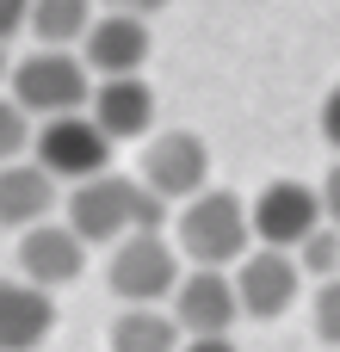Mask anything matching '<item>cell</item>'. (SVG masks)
Masks as SVG:
<instances>
[{
	"label": "cell",
	"instance_id": "603a6c76",
	"mask_svg": "<svg viewBox=\"0 0 340 352\" xmlns=\"http://www.w3.org/2000/svg\"><path fill=\"white\" fill-rule=\"evenodd\" d=\"M180 352H235V340H229V334H186Z\"/></svg>",
	"mask_w": 340,
	"mask_h": 352
},
{
	"label": "cell",
	"instance_id": "52a82bcc",
	"mask_svg": "<svg viewBox=\"0 0 340 352\" xmlns=\"http://www.w3.org/2000/svg\"><path fill=\"white\" fill-rule=\"evenodd\" d=\"M142 186L161 192L167 204L198 198V192L211 186V148H204V136H192V130H161V136H149Z\"/></svg>",
	"mask_w": 340,
	"mask_h": 352
},
{
	"label": "cell",
	"instance_id": "cb8c5ba5",
	"mask_svg": "<svg viewBox=\"0 0 340 352\" xmlns=\"http://www.w3.org/2000/svg\"><path fill=\"white\" fill-rule=\"evenodd\" d=\"M105 12H136V19H149V12H161L167 0H99Z\"/></svg>",
	"mask_w": 340,
	"mask_h": 352
},
{
	"label": "cell",
	"instance_id": "e0dca14e",
	"mask_svg": "<svg viewBox=\"0 0 340 352\" xmlns=\"http://www.w3.org/2000/svg\"><path fill=\"white\" fill-rule=\"evenodd\" d=\"M291 254H297L304 278H334V272H340V229H334V223L310 229V235H304V241H297Z\"/></svg>",
	"mask_w": 340,
	"mask_h": 352
},
{
	"label": "cell",
	"instance_id": "ffe728a7",
	"mask_svg": "<svg viewBox=\"0 0 340 352\" xmlns=\"http://www.w3.org/2000/svg\"><path fill=\"white\" fill-rule=\"evenodd\" d=\"M322 217L340 229V161L328 167V179H322Z\"/></svg>",
	"mask_w": 340,
	"mask_h": 352
},
{
	"label": "cell",
	"instance_id": "ba28073f",
	"mask_svg": "<svg viewBox=\"0 0 340 352\" xmlns=\"http://www.w3.org/2000/svg\"><path fill=\"white\" fill-rule=\"evenodd\" d=\"M248 223H254V241L260 248H297L310 229H322V192L304 186V179H273L254 204H248Z\"/></svg>",
	"mask_w": 340,
	"mask_h": 352
},
{
	"label": "cell",
	"instance_id": "9c48e42d",
	"mask_svg": "<svg viewBox=\"0 0 340 352\" xmlns=\"http://www.w3.org/2000/svg\"><path fill=\"white\" fill-rule=\"evenodd\" d=\"M235 316H242V303H235V278L223 266L180 272V285H173V322H180V334H229Z\"/></svg>",
	"mask_w": 340,
	"mask_h": 352
},
{
	"label": "cell",
	"instance_id": "d4e9b609",
	"mask_svg": "<svg viewBox=\"0 0 340 352\" xmlns=\"http://www.w3.org/2000/svg\"><path fill=\"white\" fill-rule=\"evenodd\" d=\"M6 68H12V62H6V43H0V80H6Z\"/></svg>",
	"mask_w": 340,
	"mask_h": 352
},
{
	"label": "cell",
	"instance_id": "7a4b0ae2",
	"mask_svg": "<svg viewBox=\"0 0 340 352\" xmlns=\"http://www.w3.org/2000/svg\"><path fill=\"white\" fill-rule=\"evenodd\" d=\"M180 254L192 266H235L248 248H254V223H248V204L235 192H217L204 186L198 198L180 204V229H173Z\"/></svg>",
	"mask_w": 340,
	"mask_h": 352
},
{
	"label": "cell",
	"instance_id": "3957f363",
	"mask_svg": "<svg viewBox=\"0 0 340 352\" xmlns=\"http://www.w3.org/2000/svg\"><path fill=\"white\" fill-rule=\"evenodd\" d=\"M6 87H12V99H19L31 118L81 111V105H87V62H81L74 50L37 43L25 62H12V68H6Z\"/></svg>",
	"mask_w": 340,
	"mask_h": 352
},
{
	"label": "cell",
	"instance_id": "ac0fdd59",
	"mask_svg": "<svg viewBox=\"0 0 340 352\" xmlns=\"http://www.w3.org/2000/svg\"><path fill=\"white\" fill-rule=\"evenodd\" d=\"M31 136H37V118L6 93V99H0V167H6V161H19V155L31 148Z\"/></svg>",
	"mask_w": 340,
	"mask_h": 352
},
{
	"label": "cell",
	"instance_id": "9a60e30c",
	"mask_svg": "<svg viewBox=\"0 0 340 352\" xmlns=\"http://www.w3.org/2000/svg\"><path fill=\"white\" fill-rule=\"evenodd\" d=\"M111 352H180V322H173V309L124 303V316L111 322Z\"/></svg>",
	"mask_w": 340,
	"mask_h": 352
},
{
	"label": "cell",
	"instance_id": "6da1fadb",
	"mask_svg": "<svg viewBox=\"0 0 340 352\" xmlns=\"http://www.w3.org/2000/svg\"><path fill=\"white\" fill-rule=\"evenodd\" d=\"M62 223L93 248V241H118L130 229H161L167 223V198L149 192L142 179L105 167L93 179H74V192L62 198Z\"/></svg>",
	"mask_w": 340,
	"mask_h": 352
},
{
	"label": "cell",
	"instance_id": "5b68a950",
	"mask_svg": "<svg viewBox=\"0 0 340 352\" xmlns=\"http://www.w3.org/2000/svg\"><path fill=\"white\" fill-rule=\"evenodd\" d=\"M31 148H37V167H50L56 179H93V173H105L111 167V136L93 124V111L81 105V111H56V118H37V136H31Z\"/></svg>",
	"mask_w": 340,
	"mask_h": 352
},
{
	"label": "cell",
	"instance_id": "4fadbf2b",
	"mask_svg": "<svg viewBox=\"0 0 340 352\" xmlns=\"http://www.w3.org/2000/svg\"><path fill=\"white\" fill-rule=\"evenodd\" d=\"M56 334V297L31 278H0V352H37Z\"/></svg>",
	"mask_w": 340,
	"mask_h": 352
},
{
	"label": "cell",
	"instance_id": "7402d4cb",
	"mask_svg": "<svg viewBox=\"0 0 340 352\" xmlns=\"http://www.w3.org/2000/svg\"><path fill=\"white\" fill-rule=\"evenodd\" d=\"M25 6H31V0H0V43H6L12 31H25Z\"/></svg>",
	"mask_w": 340,
	"mask_h": 352
},
{
	"label": "cell",
	"instance_id": "44dd1931",
	"mask_svg": "<svg viewBox=\"0 0 340 352\" xmlns=\"http://www.w3.org/2000/svg\"><path fill=\"white\" fill-rule=\"evenodd\" d=\"M322 136H328V148L340 155V87L322 99Z\"/></svg>",
	"mask_w": 340,
	"mask_h": 352
},
{
	"label": "cell",
	"instance_id": "8992f818",
	"mask_svg": "<svg viewBox=\"0 0 340 352\" xmlns=\"http://www.w3.org/2000/svg\"><path fill=\"white\" fill-rule=\"evenodd\" d=\"M297 291H304L297 254H285V248H248V254L235 260V303H242V316L279 322V316L297 303Z\"/></svg>",
	"mask_w": 340,
	"mask_h": 352
},
{
	"label": "cell",
	"instance_id": "2e32d148",
	"mask_svg": "<svg viewBox=\"0 0 340 352\" xmlns=\"http://www.w3.org/2000/svg\"><path fill=\"white\" fill-rule=\"evenodd\" d=\"M87 25H93V0H31L25 6V31L37 43H56V50L81 43Z\"/></svg>",
	"mask_w": 340,
	"mask_h": 352
},
{
	"label": "cell",
	"instance_id": "5bb4252c",
	"mask_svg": "<svg viewBox=\"0 0 340 352\" xmlns=\"http://www.w3.org/2000/svg\"><path fill=\"white\" fill-rule=\"evenodd\" d=\"M62 179L50 173V167H37V161H6L0 167V229H31V223H43L56 204H62V192H56Z\"/></svg>",
	"mask_w": 340,
	"mask_h": 352
},
{
	"label": "cell",
	"instance_id": "d6986e66",
	"mask_svg": "<svg viewBox=\"0 0 340 352\" xmlns=\"http://www.w3.org/2000/svg\"><path fill=\"white\" fill-rule=\"evenodd\" d=\"M316 334H322L328 346H340V272L316 285Z\"/></svg>",
	"mask_w": 340,
	"mask_h": 352
},
{
	"label": "cell",
	"instance_id": "8fae6325",
	"mask_svg": "<svg viewBox=\"0 0 340 352\" xmlns=\"http://www.w3.org/2000/svg\"><path fill=\"white\" fill-rule=\"evenodd\" d=\"M81 266H87V241L68 223H50L43 217V223L19 229V278H31L43 291H62V285L81 278Z\"/></svg>",
	"mask_w": 340,
	"mask_h": 352
},
{
	"label": "cell",
	"instance_id": "7c38bea8",
	"mask_svg": "<svg viewBox=\"0 0 340 352\" xmlns=\"http://www.w3.org/2000/svg\"><path fill=\"white\" fill-rule=\"evenodd\" d=\"M87 111L111 142H136L155 130V87L142 74H99V87L87 93Z\"/></svg>",
	"mask_w": 340,
	"mask_h": 352
},
{
	"label": "cell",
	"instance_id": "30bf717a",
	"mask_svg": "<svg viewBox=\"0 0 340 352\" xmlns=\"http://www.w3.org/2000/svg\"><path fill=\"white\" fill-rule=\"evenodd\" d=\"M155 37H149V19L136 12H93L87 37H81V62L87 74H142Z\"/></svg>",
	"mask_w": 340,
	"mask_h": 352
},
{
	"label": "cell",
	"instance_id": "277c9868",
	"mask_svg": "<svg viewBox=\"0 0 340 352\" xmlns=\"http://www.w3.org/2000/svg\"><path fill=\"white\" fill-rule=\"evenodd\" d=\"M105 285L118 303H161L173 297L180 285V254L161 229H130L111 241V266H105Z\"/></svg>",
	"mask_w": 340,
	"mask_h": 352
}]
</instances>
